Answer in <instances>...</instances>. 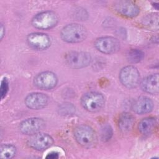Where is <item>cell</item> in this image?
<instances>
[{"label":"cell","instance_id":"obj_1","mask_svg":"<svg viewBox=\"0 0 159 159\" xmlns=\"http://www.w3.org/2000/svg\"><path fill=\"white\" fill-rule=\"evenodd\" d=\"M86 28L81 24H70L63 27L60 32L61 39L68 43H79L87 37Z\"/></svg>","mask_w":159,"mask_h":159},{"label":"cell","instance_id":"obj_2","mask_svg":"<svg viewBox=\"0 0 159 159\" xmlns=\"http://www.w3.org/2000/svg\"><path fill=\"white\" fill-rule=\"evenodd\" d=\"M74 137L78 143L85 148L93 147L97 140L94 130L90 126L85 124L80 125L75 128Z\"/></svg>","mask_w":159,"mask_h":159},{"label":"cell","instance_id":"obj_3","mask_svg":"<svg viewBox=\"0 0 159 159\" xmlns=\"http://www.w3.org/2000/svg\"><path fill=\"white\" fill-rule=\"evenodd\" d=\"M58 22L57 15L53 11H47L36 14L32 19V25L36 29L47 30L57 25Z\"/></svg>","mask_w":159,"mask_h":159},{"label":"cell","instance_id":"obj_4","mask_svg":"<svg viewBox=\"0 0 159 159\" xmlns=\"http://www.w3.org/2000/svg\"><path fill=\"white\" fill-rule=\"evenodd\" d=\"M81 104L86 111L95 112L102 109L105 104V99L99 93L88 92L82 96Z\"/></svg>","mask_w":159,"mask_h":159},{"label":"cell","instance_id":"obj_5","mask_svg":"<svg viewBox=\"0 0 159 159\" xmlns=\"http://www.w3.org/2000/svg\"><path fill=\"white\" fill-rule=\"evenodd\" d=\"M140 73L137 68L134 66L124 67L119 73V80L126 88H134L140 83Z\"/></svg>","mask_w":159,"mask_h":159},{"label":"cell","instance_id":"obj_6","mask_svg":"<svg viewBox=\"0 0 159 159\" xmlns=\"http://www.w3.org/2000/svg\"><path fill=\"white\" fill-rule=\"evenodd\" d=\"M65 60L69 67L78 69L88 66L91 61V57L84 52H70L66 55Z\"/></svg>","mask_w":159,"mask_h":159},{"label":"cell","instance_id":"obj_7","mask_svg":"<svg viewBox=\"0 0 159 159\" xmlns=\"http://www.w3.org/2000/svg\"><path fill=\"white\" fill-rule=\"evenodd\" d=\"M94 46L100 52L105 54H112L120 48L119 41L112 37H102L97 39Z\"/></svg>","mask_w":159,"mask_h":159},{"label":"cell","instance_id":"obj_8","mask_svg":"<svg viewBox=\"0 0 159 159\" xmlns=\"http://www.w3.org/2000/svg\"><path fill=\"white\" fill-rule=\"evenodd\" d=\"M53 143V140L50 135L40 132L32 135L27 142L29 147L38 151L44 150L49 148Z\"/></svg>","mask_w":159,"mask_h":159},{"label":"cell","instance_id":"obj_9","mask_svg":"<svg viewBox=\"0 0 159 159\" xmlns=\"http://www.w3.org/2000/svg\"><path fill=\"white\" fill-rule=\"evenodd\" d=\"M58 78L56 75L49 71L40 73L34 79V85L37 88L43 90L53 89L56 86Z\"/></svg>","mask_w":159,"mask_h":159},{"label":"cell","instance_id":"obj_10","mask_svg":"<svg viewBox=\"0 0 159 159\" xmlns=\"http://www.w3.org/2000/svg\"><path fill=\"white\" fill-rule=\"evenodd\" d=\"M28 45L36 50H43L48 48L51 44L50 37L43 33L34 32L29 34L27 37Z\"/></svg>","mask_w":159,"mask_h":159},{"label":"cell","instance_id":"obj_11","mask_svg":"<svg viewBox=\"0 0 159 159\" xmlns=\"http://www.w3.org/2000/svg\"><path fill=\"white\" fill-rule=\"evenodd\" d=\"M113 7L120 15L126 17H135L140 12V8L135 3L129 1H118L114 2Z\"/></svg>","mask_w":159,"mask_h":159},{"label":"cell","instance_id":"obj_12","mask_svg":"<svg viewBox=\"0 0 159 159\" xmlns=\"http://www.w3.org/2000/svg\"><path fill=\"white\" fill-rule=\"evenodd\" d=\"M44 120L39 117H31L23 120L19 125L20 131L25 135H32L40 132L44 127Z\"/></svg>","mask_w":159,"mask_h":159},{"label":"cell","instance_id":"obj_13","mask_svg":"<svg viewBox=\"0 0 159 159\" xmlns=\"http://www.w3.org/2000/svg\"><path fill=\"white\" fill-rule=\"evenodd\" d=\"M48 101V96L41 93H30L25 99V105L32 109H41L47 106Z\"/></svg>","mask_w":159,"mask_h":159},{"label":"cell","instance_id":"obj_14","mask_svg":"<svg viewBox=\"0 0 159 159\" xmlns=\"http://www.w3.org/2000/svg\"><path fill=\"white\" fill-rule=\"evenodd\" d=\"M153 107L152 100L146 96H141L136 99L132 104V109L137 114H144L151 112Z\"/></svg>","mask_w":159,"mask_h":159},{"label":"cell","instance_id":"obj_15","mask_svg":"<svg viewBox=\"0 0 159 159\" xmlns=\"http://www.w3.org/2000/svg\"><path fill=\"white\" fill-rule=\"evenodd\" d=\"M158 75L157 73L145 77L140 82L142 89L152 94H155L158 93Z\"/></svg>","mask_w":159,"mask_h":159},{"label":"cell","instance_id":"obj_16","mask_svg":"<svg viewBox=\"0 0 159 159\" xmlns=\"http://www.w3.org/2000/svg\"><path fill=\"white\" fill-rule=\"evenodd\" d=\"M157 119L153 117H148L142 119L138 124L139 132L144 135H148L151 134L157 126Z\"/></svg>","mask_w":159,"mask_h":159},{"label":"cell","instance_id":"obj_17","mask_svg":"<svg viewBox=\"0 0 159 159\" xmlns=\"http://www.w3.org/2000/svg\"><path fill=\"white\" fill-rule=\"evenodd\" d=\"M135 122L134 117L129 112L122 113L118 119V126L122 132H129Z\"/></svg>","mask_w":159,"mask_h":159},{"label":"cell","instance_id":"obj_18","mask_svg":"<svg viewBox=\"0 0 159 159\" xmlns=\"http://www.w3.org/2000/svg\"><path fill=\"white\" fill-rule=\"evenodd\" d=\"M142 25L152 30L158 29V15L156 13L147 14L142 19Z\"/></svg>","mask_w":159,"mask_h":159},{"label":"cell","instance_id":"obj_19","mask_svg":"<svg viewBox=\"0 0 159 159\" xmlns=\"http://www.w3.org/2000/svg\"><path fill=\"white\" fill-rule=\"evenodd\" d=\"M16 148L11 144L1 145L0 148V157L1 158L9 159L13 158L16 154Z\"/></svg>","mask_w":159,"mask_h":159},{"label":"cell","instance_id":"obj_20","mask_svg":"<svg viewBox=\"0 0 159 159\" xmlns=\"http://www.w3.org/2000/svg\"><path fill=\"white\" fill-rule=\"evenodd\" d=\"M144 57V53L139 49H132L127 54V58L129 61L135 63L140 61Z\"/></svg>","mask_w":159,"mask_h":159},{"label":"cell","instance_id":"obj_21","mask_svg":"<svg viewBox=\"0 0 159 159\" xmlns=\"http://www.w3.org/2000/svg\"><path fill=\"white\" fill-rule=\"evenodd\" d=\"M112 135V130L110 125H106L102 128L101 131V137L102 140L104 141L110 140L111 137Z\"/></svg>","mask_w":159,"mask_h":159},{"label":"cell","instance_id":"obj_22","mask_svg":"<svg viewBox=\"0 0 159 159\" xmlns=\"http://www.w3.org/2000/svg\"><path fill=\"white\" fill-rule=\"evenodd\" d=\"M8 90H9L8 81L6 78H4L1 81V96L2 99L4 98H5L7 93L8 92Z\"/></svg>","mask_w":159,"mask_h":159},{"label":"cell","instance_id":"obj_23","mask_svg":"<svg viewBox=\"0 0 159 159\" xmlns=\"http://www.w3.org/2000/svg\"><path fill=\"white\" fill-rule=\"evenodd\" d=\"M59 153L57 152L53 151L51 152L50 153H48L47 154V155L46 156L47 158H52V159H54V158H58L59 157Z\"/></svg>","mask_w":159,"mask_h":159},{"label":"cell","instance_id":"obj_24","mask_svg":"<svg viewBox=\"0 0 159 159\" xmlns=\"http://www.w3.org/2000/svg\"><path fill=\"white\" fill-rule=\"evenodd\" d=\"M4 34H5V28H4V25L1 24V35H0L1 39H2L3 38Z\"/></svg>","mask_w":159,"mask_h":159}]
</instances>
